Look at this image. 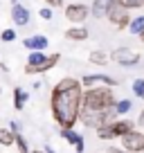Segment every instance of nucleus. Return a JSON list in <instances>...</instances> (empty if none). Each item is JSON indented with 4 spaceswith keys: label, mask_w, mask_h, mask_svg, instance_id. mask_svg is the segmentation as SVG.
<instances>
[{
    "label": "nucleus",
    "mask_w": 144,
    "mask_h": 153,
    "mask_svg": "<svg viewBox=\"0 0 144 153\" xmlns=\"http://www.w3.org/2000/svg\"><path fill=\"white\" fill-rule=\"evenodd\" d=\"M81 101H83V88L79 79L65 76L54 86L50 106H52V115L61 128H72L79 122Z\"/></svg>",
    "instance_id": "obj_1"
},
{
    "label": "nucleus",
    "mask_w": 144,
    "mask_h": 153,
    "mask_svg": "<svg viewBox=\"0 0 144 153\" xmlns=\"http://www.w3.org/2000/svg\"><path fill=\"white\" fill-rule=\"evenodd\" d=\"M81 108H92V110H113L115 108V95L113 88H86L83 90V101Z\"/></svg>",
    "instance_id": "obj_2"
},
{
    "label": "nucleus",
    "mask_w": 144,
    "mask_h": 153,
    "mask_svg": "<svg viewBox=\"0 0 144 153\" xmlns=\"http://www.w3.org/2000/svg\"><path fill=\"white\" fill-rule=\"evenodd\" d=\"M61 54H45V52H29L27 54V65H25V72L27 74H43V72L52 70L54 65L59 63Z\"/></svg>",
    "instance_id": "obj_3"
},
{
    "label": "nucleus",
    "mask_w": 144,
    "mask_h": 153,
    "mask_svg": "<svg viewBox=\"0 0 144 153\" xmlns=\"http://www.w3.org/2000/svg\"><path fill=\"white\" fill-rule=\"evenodd\" d=\"M135 124L131 120H117V122H111V124H104L97 128V135L99 140H113V137H122L126 135L128 131H133Z\"/></svg>",
    "instance_id": "obj_4"
},
{
    "label": "nucleus",
    "mask_w": 144,
    "mask_h": 153,
    "mask_svg": "<svg viewBox=\"0 0 144 153\" xmlns=\"http://www.w3.org/2000/svg\"><path fill=\"white\" fill-rule=\"evenodd\" d=\"M131 18H133L131 11L124 9L117 0L111 5V9H108V14H106V20H108L113 27H117V29H126V27H128V23H131Z\"/></svg>",
    "instance_id": "obj_5"
},
{
    "label": "nucleus",
    "mask_w": 144,
    "mask_h": 153,
    "mask_svg": "<svg viewBox=\"0 0 144 153\" xmlns=\"http://www.w3.org/2000/svg\"><path fill=\"white\" fill-rule=\"evenodd\" d=\"M140 59H142V56H140L135 50H131V48H115L111 52V61H115L117 65H124V68L137 65Z\"/></svg>",
    "instance_id": "obj_6"
},
{
    "label": "nucleus",
    "mask_w": 144,
    "mask_h": 153,
    "mask_svg": "<svg viewBox=\"0 0 144 153\" xmlns=\"http://www.w3.org/2000/svg\"><path fill=\"white\" fill-rule=\"evenodd\" d=\"M63 14H65V20H70L72 25H83V20L90 16V7L83 2H70L65 5Z\"/></svg>",
    "instance_id": "obj_7"
},
{
    "label": "nucleus",
    "mask_w": 144,
    "mask_h": 153,
    "mask_svg": "<svg viewBox=\"0 0 144 153\" xmlns=\"http://www.w3.org/2000/svg\"><path fill=\"white\" fill-rule=\"evenodd\" d=\"M122 146L128 153H142L144 151V133L142 131H128L126 135H122Z\"/></svg>",
    "instance_id": "obj_8"
},
{
    "label": "nucleus",
    "mask_w": 144,
    "mask_h": 153,
    "mask_svg": "<svg viewBox=\"0 0 144 153\" xmlns=\"http://www.w3.org/2000/svg\"><path fill=\"white\" fill-rule=\"evenodd\" d=\"M79 81H81L83 90H86V88H101V86H106V88H115L117 86V81L113 76H108V74H83Z\"/></svg>",
    "instance_id": "obj_9"
},
{
    "label": "nucleus",
    "mask_w": 144,
    "mask_h": 153,
    "mask_svg": "<svg viewBox=\"0 0 144 153\" xmlns=\"http://www.w3.org/2000/svg\"><path fill=\"white\" fill-rule=\"evenodd\" d=\"M23 45H25L27 52H45V48L50 45V38L45 36V34H34V36L25 38Z\"/></svg>",
    "instance_id": "obj_10"
},
{
    "label": "nucleus",
    "mask_w": 144,
    "mask_h": 153,
    "mask_svg": "<svg viewBox=\"0 0 144 153\" xmlns=\"http://www.w3.org/2000/svg\"><path fill=\"white\" fill-rule=\"evenodd\" d=\"M11 20H14L16 27H23V25H27V23H29V9H27V7H23L20 2L11 5Z\"/></svg>",
    "instance_id": "obj_11"
},
{
    "label": "nucleus",
    "mask_w": 144,
    "mask_h": 153,
    "mask_svg": "<svg viewBox=\"0 0 144 153\" xmlns=\"http://www.w3.org/2000/svg\"><path fill=\"white\" fill-rule=\"evenodd\" d=\"M61 135H63V137H65L74 149H77L79 153H83V149H86V142H83V137H81V135H79L74 128H61Z\"/></svg>",
    "instance_id": "obj_12"
},
{
    "label": "nucleus",
    "mask_w": 144,
    "mask_h": 153,
    "mask_svg": "<svg viewBox=\"0 0 144 153\" xmlns=\"http://www.w3.org/2000/svg\"><path fill=\"white\" fill-rule=\"evenodd\" d=\"M88 27H83V25H72L70 29H65V34L63 36L68 38V41H74V43H79V41H86L88 38Z\"/></svg>",
    "instance_id": "obj_13"
},
{
    "label": "nucleus",
    "mask_w": 144,
    "mask_h": 153,
    "mask_svg": "<svg viewBox=\"0 0 144 153\" xmlns=\"http://www.w3.org/2000/svg\"><path fill=\"white\" fill-rule=\"evenodd\" d=\"M113 2H115V0H92L90 14L95 16V18H106V14H108V9H111Z\"/></svg>",
    "instance_id": "obj_14"
},
{
    "label": "nucleus",
    "mask_w": 144,
    "mask_h": 153,
    "mask_svg": "<svg viewBox=\"0 0 144 153\" xmlns=\"http://www.w3.org/2000/svg\"><path fill=\"white\" fill-rule=\"evenodd\" d=\"M128 29L133 36H140V34L144 32V14H140V16H135V18H131V23H128Z\"/></svg>",
    "instance_id": "obj_15"
},
{
    "label": "nucleus",
    "mask_w": 144,
    "mask_h": 153,
    "mask_svg": "<svg viewBox=\"0 0 144 153\" xmlns=\"http://www.w3.org/2000/svg\"><path fill=\"white\" fill-rule=\"evenodd\" d=\"M27 99H29V95L23 90V88H16L14 90V108L16 110H23L25 104H27Z\"/></svg>",
    "instance_id": "obj_16"
},
{
    "label": "nucleus",
    "mask_w": 144,
    "mask_h": 153,
    "mask_svg": "<svg viewBox=\"0 0 144 153\" xmlns=\"http://www.w3.org/2000/svg\"><path fill=\"white\" fill-rule=\"evenodd\" d=\"M108 61H111V54L101 52V50H92L90 52V63H95V65H106Z\"/></svg>",
    "instance_id": "obj_17"
},
{
    "label": "nucleus",
    "mask_w": 144,
    "mask_h": 153,
    "mask_svg": "<svg viewBox=\"0 0 144 153\" xmlns=\"http://www.w3.org/2000/svg\"><path fill=\"white\" fill-rule=\"evenodd\" d=\"M16 140V133H11L9 128H0V144L2 146H11Z\"/></svg>",
    "instance_id": "obj_18"
},
{
    "label": "nucleus",
    "mask_w": 144,
    "mask_h": 153,
    "mask_svg": "<svg viewBox=\"0 0 144 153\" xmlns=\"http://www.w3.org/2000/svg\"><path fill=\"white\" fill-rule=\"evenodd\" d=\"M124 9H128V11H133V9H142L144 7V0H117Z\"/></svg>",
    "instance_id": "obj_19"
},
{
    "label": "nucleus",
    "mask_w": 144,
    "mask_h": 153,
    "mask_svg": "<svg viewBox=\"0 0 144 153\" xmlns=\"http://www.w3.org/2000/svg\"><path fill=\"white\" fill-rule=\"evenodd\" d=\"M131 106H133L131 99H120V101H115V113L117 115H126L131 110Z\"/></svg>",
    "instance_id": "obj_20"
},
{
    "label": "nucleus",
    "mask_w": 144,
    "mask_h": 153,
    "mask_svg": "<svg viewBox=\"0 0 144 153\" xmlns=\"http://www.w3.org/2000/svg\"><path fill=\"white\" fill-rule=\"evenodd\" d=\"M133 92H135V97L142 99V95H144V76H140V79L133 81Z\"/></svg>",
    "instance_id": "obj_21"
},
{
    "label": "nucleus",
    "mask_w": 144,
    "mask_h": 153,
    "mask_svg": "<svg viewBox=\"0 0 144 153\" xmlns=\"http://www.w3.org/2000/svg\"><path fill=\"white\" fill-rule=\"evenodd\" d=\"M14 144L18 146V151H20V153H32V151H29V146H27V142H25V137H23V135H18V133H16V140H14Z\"/></svg>",
    "instance_id": "obj_22"
},
{
    "label": "nucleus",
    "mask_w": 144,
    "mask_h": 153,
    "mask_svg": "<svg viewBox=\"0 0 144 153\" xmlns=\"http://www.w3.org/2000/svg\"><path fill=\"white\" fill-rule=\"evenodd\" d=\"M0 38L5 41V43H11V41H16V29H2V34H0Z\"/></svg>",
    "instance_id": "obj_23"
},
{
    "label": "nucleus",
    "mask_w": 144,
    "mask_h": 153,
    "mask_svg": "<svg viewBox=\"0 0 144 153\" xmlns=\"http://www.w3.org/2000/svg\"><path fill=\"white\" fill-rule=\"evenodd\" d=\"M39 16H41L43 20H52L54 11H52V7H48V5H45V7H41V9H39Z\"/></svg>",
    "instance_id": "obj_24"
},
{
    "label": "nucleus",
    "mask_w": 144,
    "mask_h": 153,
    "mask_svg": "<svg viewBox=\"0 0 144 153\" xmlns=\"http://www.w3.org/2000/svg\"><path fill=\"white\" fill-rule=\"evenodd\" d=\"M45 5L52 7V9H56V7H63V0H45Z\"/></svg>",
    "instance_id": "obj_25"
},
{
    "label": "nucleus",
    "mask_w": 144,
    "mask_h": 153,
    "mask_svg": "<svg viewBox=\"0 0 144 153\" xmlns=\"http://www.w3.org/2000/svg\"><path fill=\"white\" fill-rule=\"evenodd\" d=\"M9 131H11V133H18V131H20V124H18V122H9Z\"/></svg>",
    "instance_id": "obj_26"
},
{
    "label": "nucleus",
    "mask_w": 144,
    "mask_h": 153,
    "mask_svg": "<svg viewBox=\"0 0 144 153\" xmlns=\"http://www.w3.org/2000/svg\"><path fill=\"white\" fill-rule=\"evenodd\" d=\"M137 124H140V128H144V110L140 113V117H137Z\"/></svg>",
    "instance_id": "obj_27"
},
{
    "label": "nucleus",
    "mask_w": 144,
    "mask_h": 153,
    "mask_svg": "<svg viewBox=\"0 0 144 153\" xmlns=\"http://www.w3.org/2000/svg\"><path fill=\"white\" fill-rule=\"evenodd\" d=\"M111 153H128V151H124V149H122V151H117V149H113Z\"/></svg>",
    "instance_id": "obj_28"
},
{
    "label": "nucleus",
    "mask_w": 144,
    "mask_h": 153,
    "mask_svg": "<svg viewBox=\"0 0 144 153\" xmlns=\"http://www.w3.org/2000/svg\"><path fill=\"white\" fill-rule=\"evenodd\" d=\"M140 41H142V43H144V32H142V34H140Z\"/></svg>",
    "instance_id": "obj_29"
},
{
    "label": "nucleus",
    "mask_w": 144,
    "mask_h": 153,
    "mask_svg": "<svg viewBox=\"0 0 144 153\" xmlns=\"http://www.w3.org/2000/svg\"><path fill=\"white\" fill-rule=\"evenodd\" d=\"M142 99H144V95H142Z\"/></svg>",
    "instance_id": "obj_30"
},
{
    "label": "nucleus",
    "mask_w": 144,
    "mask_h": 153,
    "mask_svg": "<svg viewBox=\"0 0 144 153\" xmlns=\"http://www.w3.org/2000/svg\"><path fill=\"white\" fill-rule=\"evenodd\" d=\"M142 153H144V151H142Z\"/></svg>",
    "instance_id": "obj_31"
}]
</instances>
